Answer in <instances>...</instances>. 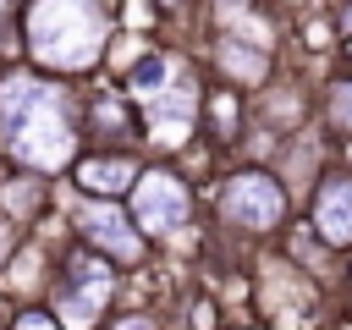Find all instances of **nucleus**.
Segmentation results:
<instances>
[{"mask_svg": "<svg viewBox=\"0 0 352 330\" xmlns=\"http://www.w3.org/2000/svg\"><path fill=\"white\" fill-rule=\"evenodd\" d=\"M0 132L11 154L33 170H60L77 154V126H72L66 99L28 72L0 77Z\"/></svg>", "mask_w": 352, "mask_h": 330, "instance_id": "obj_1", "label": "nucleus"}, {"mask_svg": "<svg viewBox=\"0 0 352 330\" xmlns=\"http://www.w3.org/2000/svg\"><path fill=\"white\" fill-rule=\"evenodd\" d=\"M110 16L99 0H33L28 6V55L44 72H82L104 55Z\"/></svg>", "mask_w": 352, "mask_h": 330, "instance_id": "obj_2", "label": "nucleus"}, {"mask_svg": "<svg viewBox=\"0 0 352 330\" xmlns=\"http://www.w3.org/2000/svg\"><path fill=\"white\" fill-rule=\"evenodd\" d=\"M214 209L242 231H275L286 220V192L270 170H231L214 187Z\"/></svg>", "mask_w": 352, "mask_h": 330, "instance_id": "obj_3", "label": "nucleus"}, {"mask_svg": "<svg viewBox=\"0 0 352 330\" xmlns=\"http://www.w3.org/2000/svg\"><path fill=\"white\" fill-rule=\"evenodd\" d=\"M104 297H110V264H99L94 248L88 253H72V264L55 280V314H60V324L66 330H94Z\"/></svg>", "mask_w": 352, "mask_h": 330, "instance_id": "obj_4", "label": "nucleus"}, {"mask_svg": "<svg viewBox=\"0 0 352 330\" xmlns=\"http://www.w3.org/2000/svg\"><path fill=\"white\" fill-rule=\"evenodd\" d=\"M187 209H192V198L176 170H143L132 182V220L143 231H176L187 220Z\"/></svg>", "mask_w": 352, "mask_h": 330, "instance_id": "obj_5", "label": "nucleus"}, {"mask_svg": "<svg viewBox=\"0 0 352 330\" xmlns=\"http://www.w3.org/2000/svg\"><path fill=\"white\" fill-rule=\"evenodd\" d=\"M77 231L88 236V248H99V253H110L116 264H138L143 258V242H138V220L116 204V198H99V204H82V214H77Z\"/></svg>", "mask_w": 352, "mask_h": 330, "instance_id": "obj_6", "label": "nucleus"}, {"mask_svg": "<svg viewBox=\"0 0 352 330\" xmlns=\"http://www.w3.org/2000/svg\"><path fill=\"white\" fill-rule=\"evenodd\" d=\"M314 231H319V242H330V248H352V176H346V170H336V176L319 182Z\"/></svg>", "mask_w": 352, "mask_h": 330, "instance_id": "obj_7", "label": "nucleus"}, {"mask_svg": "<svg viewBox=\"0 0 352 330\" xmlns=\"http://www.w3.org/2000/svg\"><path fill=\"white\" fill-rule=\"evenodd\" d=\"M72 176H77V187L94 192V198H121V192H132V182H138V160H132V154H88V160L72 165Z\"/></svg>", "mask_w": 352, "mask_h": 330, "instance_id": "obj_8", "label": "nucleus"}, {"mask_svg": "<svg viewBox=\"0 0 352 330\" xmlns=\"http://www.w3.org/2000/svg\"><path fill=\"white\" fill-rule=\"evenodd\" d=\"M143 121H148V132H160V138H187L192 132V94L182 88V94H160L154 104H143Z\"/></svg>", "mask_w": 352, "mask_h": 330, "instance_id": "obj_9", "label": "nucleus"}, {"mask_svg": "<svg viewBox=\"0 0 352 330\" xmlns=\"http://www.w3.org/2000/svg\"><path fill=\"white\" fill-rule=\"evenodd\" d=\"M165 77H170V60H165V55H138V66H132L126 82H132V94H148V88H160Z\"/></svg>", "mask_w": 352, "mask_h": 330, "instance_id": "obj_10", "label": "nucleus"}, {"mask_svg": "<svg viewBox=\"0 0 352 330\" xmlns=\"http://www.w3.org/2000/svg\"><path fill=\"white\" fill-rule=\"evenodd\" d=\"M220 60H226V72H236V77H264V66H258L264 55L248 50V44H231V38H226V44H220Z\"/></svg>", "mask_w": 352, "mask_h": 330, "instance_id": "obj_11", "label": "nucleus"}, {"mask_svg": "<svg viewBox=\"0 0 352 330\" xmlns=\"http://www.w3.org/2000/svg\"><path fill=\"white\" fill-rule=\"evenodd\" d=\"M330 121H336L341 132H352V82H336V88H330Z\"/></svg>", "mask_w": 352, "mask_h": 330, "instance_id": "obj_12", "label": "nucleus"}, {"mask_svg": "<svg viewBox=\"0 0 352 330\" xmlns=\"http://www.w3.org/2000/svg\"><path fill=\"white\" fill-rule=\"evenodd\" d=\"M11 330H66V324H60V314H38V308H33V314H22Z\"/></svg>", "mask_w": 352, "mask_h": 330, "instance_id": "obj_13", "label": "nucleus"}, {"mask_svg": "<svg viewBox=\"0 0 352 330\" xmlns=\"http://www.w3.org/2000/svg\"><path fill=\"white\" fill-rule=\"evenodd\" d=\"M110 330H154V319H143V314H126V319H116Z\"/></svg>", "mask_w": 352, "mask_h": 330, "instance_id": "obj_14", "label": "nucleus"}, {"mask_svg": "<svg viewBox=\"0 0 352 330\" xmlns=\"http://www.w3.org/2000/svg\"><path fill=\"white\" fill-rule=\"evenodd\" d=\"M6 253H11V231L0 226V264H6Z\"/></svg>", "mask_w": 352, "mask_h": 330, "instance_id": "obj_15", "label": "nucleus"}, {"mask_svg": "<svg viewBox=\"0 0 352 330\" xmlns=\"http://www.w3.org/2000/svg\"><path fill=\"white\" fill-rule=\"evenodd\" d=\"M341 28H346V33H352V0H346V11H341Z\"/></svg>", "mask_w": 352, "mask_h": 330, "instance_id": "obj_16", "label": "nucleus"}, {"mask_svg": "<svg viewBox=\"0 0 352 330\" xmlns=\"http://www.w3.org/2000/svg\"><path fill=\"white\" fill-rule=\"evenodd\" d=\"M160 6H182V0H160Z\"/></svg>", "mask_w": 352, "mask_h": 330, "instance_id": "obj_17", "label": "nucleus"}]
</instances>
